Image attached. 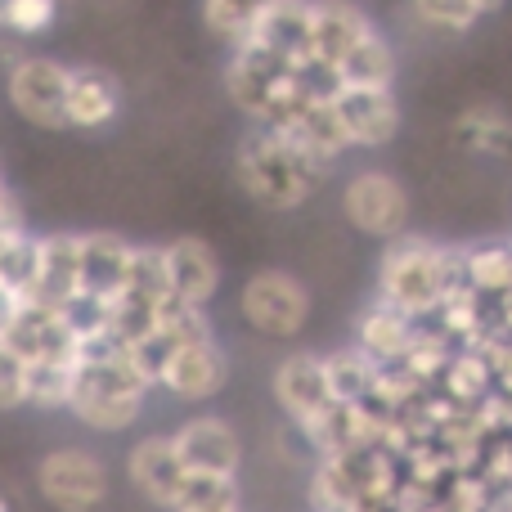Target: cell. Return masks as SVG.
I'll list each match as a JSON object with an SVG mask.
<instances>
[{"label":"cell","instance_id":"cell-1","mask_svg":"<svg viewBox=\"0 0 512 512\" xmlns=\"http://www.w3.org/2000/svg\"><path fill=\"white\" fill-rule=\"evenodd\" d=\"M153 391V373L140 355L113 333L90 337L77 346V387H72L68 414L99 436H117L144 418Z\"/></svg>","mask_w":512,"mask_h":512},{"label":"cell","instance_id":"cell-2","mask_svg":"<svg viewBox=\"0 0 512 512\" xmlns=\"http://www.w3.org/2000/svg\"><path fill=\"white\" fill-rule=\"evenodd\" d=\"M234 180L252 198L256 207L270 212H297L324 189L328 162L310 158L301 144H292L288 135H274L252 126L239 144H234Z\"/></svg>","mask_w":512,"mask_h":512},{"label":"cell","instance_id":"cell-3","mask_svg":"<svg viewBox=\"0 0 512 512\" xmlns=\"http://www.w3.org/2000/svg\"><path fill=\"white\" fill-rule=\"evenodd\" d=\"M373 279H378L373 297L391 301L414 319H432L445 292L463 283V248L459 243H432L423 234H400V239L382 243Z\"/></svg>","mask_w":512,"mask_h":512},{"label":"cell","instance_id":"cell-4","mask_svg":"<svg viewBox=\"0 0 512 512\" xmlns=\"http://www.w3.org/2000/svg\"><path fill=\"white\" fill-rule=\"evenodd\" d=\"M310 310H315V297H310L306 279L283 265H261L239 288V319L265 342L301 337V328L310 324Z\"/></svg>","mask_w":512,"mask_h":512},{"label":"cell","instance_id":"cell-5","mask_svg":"<svg viewBox=\"0 0 512 512\" xmlns=\"http://www.w3.org/2000/svg\"><path fill=\"white\" fill-rule=\"evenodd\" d=\"M337 207H342V221L351 225L364 239L391 243L409 230V189L396 171L387 167H360L342 180V194H337Z\"/></svg>","mask_w":512,"mask_h":512},{"label":"cell","instance_id":"cell-6","mask_svg":"<svg viewBox=\"0 0 512 512\" xmlns=\"http://www.w3.org/2000/svg\"><path fill=\"white\" fill-rule=\"evenodd\" d=\"M68 68L50 54H18L5 68V99L36 131H68Z\"/></svg>","mask_w":512,"mask_h":512},{"label":"cell","instance_id":"cell-7","mask_svg":"<svg viewBox=\"0 0 512 512\" xmlns=\"http://www.w3.org/2000/svg\"><path fill=\"white\" fill-rule=\"evenodd\" d=\"M36 495L54 512H95L108 499V463L86 445H54L36 463Z\"/></svg>","mask_w":512,"mask_h":512},{"label":"cell","instance_id":"cell-8","mask_svg":"<svg viewBox=\"0 0 512 512\" xmlns=\"http://www.w3.org/2000/svg\"><path fill=\"white\" fill-rule=\"evenodd\" d=\"M270 391L279 414L310 436L328 414H333V387H328V360L319 351H288L270 373Z\"/></svg>","mask_w":512,"mask_h":512},{"label":"cell","instance_id":"cell-9","mask_svg":"<svg viewBox=\"0 0 512 512\" xmlns=\"http://www.w3.org/2000/svg\"><path fill=\"white\" fill-rule=\"evenodd\" d=\"M230 382V355H225L221 337L203 333L189 342H171L158 364V387L167 396L185 400V405H207L216 400Z\"/></svg>","mask_w":512,"mask_h":512},{"label":"cell","instance_id":"cell-10","mask_svg":"<svg viewBox=\"0 0 512 512\" xmlns=\"http://www.w3.org/2000/svg\"><path fill=\"white\" fill-rule=\"evenodd\" d=\"M180 450L189 477H221V481H239L243 468V436L230 418L221 414H194L171 432Z\"/></svg>","mask_w":512,"mask_h":512},{"label":"cell","instance_id":"cell-11","mask_svg":"<svg viewBox=\"0 0 512 512\" xmlns=\"http://www.w3.org/2000/svg\"><path fill=\"white\" fill-rule=\"evenodd\" d=\"M126 481H131V490L149 508H162V512L180 508L189 472H185V463H180V450H176V441H171V432H149L126 450Z\"/></svg>","mask_w":512,"mask_h":512},{"label":"cell","instance_id":"cell-12","mask_svg":"<svg viewBox=\"0 0 512 512\" xmlns=\"http://www.w3.org/2000/svg\"><path fill=\"white\" fill-rule=\"evenodd\" d=\"M351 149H387L405 126L396 86H342L333 95Z\"/></svg>","mask_w":512,"mask_h":512},{"label":"cell","instance_id":"cell-13","mask_svg":"<svg viewBox=\"0 0 512 512\" xmlns=\"http://www.w3.org/2000/svg\"><path fill=\"white\" fill-rule=\"evenodd\" d=\"M81 288V230H50L36 234V265L27 301L63 310Z\"/></svg>","mask_w":512,"mask_h":512},{"label":"cell","instance_id":"cell-14","mask_svg":"<svg viewBox=\"0 0 512 512\" xmlns=\"http://www.w3.org/2000/svg\"><path fill=\"white\" fill-rule=\"evenodd\" d=\"M162 270H167V288L171 297L189 301V306H212L221 292V256L207 239L198 234H176L162 243Z\"/></svg>","mask_w":512,"mask_h":512},{"label":"cell","instance_id":"cell-15","mask_svg":"<svg viewBox=\"0 0 512 512\" xmlns=\"http://www.w3.org/2000/svg\"><path fill=\"white\" fill-rule=\"evenodd\" d=\"M5 342L23 355V364L77 360V333L68 328L63 310L41 306V301H18L14 319L5 324Z\"/></svg>","mask_w":512,"mask_h":512},{"label":"cell","instance_id":"cell-16","mask_svg":"<svg viewBox=\"0 0 512 512\" xmlns=\"http://www.w3.org/2000/svg\"><path fill=\"white\" fill-rule=\"evenodd\" d=\"M122 117V81L99 63L68 68V131H108Z\"/></svg>","mask_w":512,"mask_h":512},{"label":"cell","instance_id":"cell-17","mask_svg":"<svg viewBox=\"0 0 512 512\" xmlns=\"http://www.w3.org/2000/svg\"><path fill=\"white\" fill-rule=\"evenodd\" d=\"M288 72L292 68L270 59L261 45L243 41L239 50H230V59H225V95H230V104L239 108L248 122H256V117L270 108L274 90H279V81L288 77Z\"/></svg>","mask_w":512,"mask_h":512},{"label":"cell","instance_id":"cell-18","mask_svg":"<svg viewBox=\"0 0 512 512\" xmlns=\"http://www.w3.org/2000/svg\"><path fill=\"white\" fill-rule=\"evenodd\" d=\"M310 27H315V0H274L265 9V18L256 23L252 45H261L270 59L297 72L315 59L310 54Z\"/></svg>","mask_w":512,"mask_h":512},{"label":"cell","instance_id":"cell-19","mask_svg":"<svg viewBox=\"0 0 512 512\" xmlns=\"http://www.w3.org/2000/svg\"><path fill=\"white\" fill-rule=\"evenodd\" d=\"M274 135H288L292 144H301L310 158L328 162V167H333V162H342L346 153H351V140H346V126H342V117H337L333 95L301 99V104L292 108V117Z\"/></svg>","mask_w":512,"mask_h":512},{"label":"cell","instance_id":"cell-20","mask_svg":"<svg viewBox=\"0 0 512 512\" xmlns=\"http://www.w3.org/2000/svg\"><path fill=\"white\" fill-rule=\"evenodd\" d=\"M373 18L355 0H315V27H310V54L324 68H337L364 36L373 32Z\"/></svg>","mask_w":512,"mask_h":512},{"label":"cell","instance_id":"cell-21","mask_svg":"<svg viewBox=\"0 0 512 512\" xmlns=\"http://www.w3.org/2000/svg\"><path fill=\"white\" fill-rule=\"evenodd\" d=\"M135 248L140 243H131L117 230H81V288L113 301L131 274Z\"/></svg>","mask_w":512,"mask_h":512},{"label":"cell","instance_id":"cell-22","mask_svg":"<svg viewBox=\"0 0 512 512\" xmlns=\"http://www.w3.org/2000/svg\"><path fill=\"white\" fill-rule=\"evenodd\" d=\"M418 324H423V319H414L400 306H391V301L373 297L369 306L355 315V346H360L373 364H400V355H405Z\"/></svg>","mask_w":512,"mask_h":512},{"label":"cell","instance_id":"cell-23","mask_svg":"<svg viewBox=\"0 0 512 512\" xmlns=\"http://www.w3.org/2000/svg\"><path fill=\"white\" fill-rule=\"evenodd\" d=\"M337 86H396L400 77V59H396V45L382 27H373L351 54L333 68Z\"/></svg>","mask_w":512,"mask_h":512},{"label":"cell","instance_id":"cell-24","mask_svg":"<svg viewBox=\"0 0 512 512\" xmlns=\"http://www.w3.org/2000/svg\"><path fill=\"white\" fill-rule=\"evenodd\" d=\"M274 0H198V14L212 41H221L225 50H239L243 41H252L256 23L265 18Z\"/></svg>","mask_w":512,"mask_h":512},{"label":"cell","instance_id":"cell-25","mask_svg":"<svg viewBox=\"0 0 512 512\" xmlns=\"http://www.w3.org/2000/svg\"><path fill=\"white\" fill-rule=\"evenodd\" d=\"M463 283L486 301L512 292V243H468L463 248Z\"/></svg>","mask_w":512,"mask_h":512},{"label":"cell","instance_id":"cell-26","mask_svg":"<svg viewBox=\"0 0 512 512\" xmlns=\"http://www.w3.org/2000/svg\"><path fill=\"white\" fill-rule=\"evenodd\" d=\"M324 360H328V387H333L337 405H369L382 364H373L360 346H342V351L324 355Z\"/></svg>","mask_w":512,"mask_h":512},{"label":"cell","instance_id":"cell-27","mask_svg":"<svg viewBox=\"0 0 512 512\" xmlns=\"http://www.w3.org/2000/svg\"><path fill=\"white\" fill-rule=\"evenodd\" d=\"M454 135H459L463 149L481 153V158H504V153H512V122L499 108H468V113H459Z\"/></svg>","mask_w":512,"mask_h":512},{"label":"cell","instance_id":"cell-28","mask_svg":"<svg viewBox=\"0 0 512 512\" xmlns=\"http://www.w3.org/2000/svg\"><path fill=\"white\" fill-rule=\"evenodd\" d=\"M72 387H77V360H41V364H27V405L32 409H63L68 414V400Z\"/></svg>","mask_w":512,"mask_h":512},{"label":"cell","instance_id":"cell-29","mask_svg":"<svg viewBox=\"0 0 512 512\" xmlns=\"http://www.w3.org/2000/svg\"><path fill=\"white\" fill-rule=\"evenodd\" d=\"M414 18L427 27V32H441V36H463L481 23V9L472 0H409Z\"/></svg>","mask_w":512,"mask_h":512},{"label":"cell","instance_id":"cell-30","mask_svg":"<svg viewBox=\"0 0 512 512\" xmlns=\"http://www.w3.org/2000/svg\"><path fill=\"white\" fill-rule=\"evenodd\" d=\"M176 512H248L243 508V490L239 481H221V477H189L185 499Z\"/></svg>","mask_w":512,"mask_h":512},{"label":"cell","instance_id":"cell-31","mask_svg":"<svg viewBox=\"0 0 512 512\" xmlns=\"http://www.w3.org/2000/svg\"><path fill=\"white\" fill-rule=\"evenodd\" d=\"M54 18H59V0H9L5 18H0V32L41 36L54 27Z\"/></svg>","mask_w":512,"mask_h":512},{"label":"cell","instance_id":"cell-32","mask_svg":"<svg viewBox=\"0 0 512 512\" xmlns=\"http://www.w3.org/2000/svg\"><path fill=\"white\" fill-rule=\"evenodd\" d=\"M27 409V364L0 333V414Z\"/></svg>","mask_w":512,"mask_h":512},{"label":"cell","instance_id":"cell-33","mask_svg":"<svg viewBox=\"0 0 512 512\" xmlns=\"http://www.w3.org/2000/svg\"><path fill=\"white\" fill-rule=\"evenodd\" d=\"M23 207H18V194L9 189L5 171H0V230H23Z\"/></svg>","mask_w":512,"mask_h":512},{"label":"cell","instance_id":"cell-34","mask_svg":"<svg viewBox=\"0 0 512 512\" xmlns=\"http://www.w3.org/2000/svg\"><path fill=\"white\" fill-rule=\"evenodd\" d=\"M18 301H23V297H18L14 288H5V283H0V333H5V324H9V319H14Z\"/></svg>","mask_w":512,"mask_h":512},{"label":"cell","instance_id":"cell-35","mask_svg":"<svg viewBox=\"0 0 512 512\" xmlns=\"http://www.w3.org/2000/svg\"><path fill=\"white\" fill-rule=\"evenodd\" d=\"M472 5H477V9H481V18H486V14H499V9H504L508 0H472Z\"/></svg>","mask_w":512,"mask_h":512},{"label":"cell","instance_id":"cell-36","mask_svg":"<svg viewBox=\"0 0 512 512\" xmlns=\"http://www.w3.org/2000/svg\"><path fill=\"white\" fill-rule=\"evenodd\" d=\"M0 512H9V499L5 495H0Z\"/></svg>","mask_w":512,"mask_h":512},{"label":"cell","instance_id":"cell-37","mask_svg":"<svg viewBox=\"0 0 512 512\" xmlns=\"http://www.w3.org/2000/svg\"><path fill=\"white\" fill-rule=\"evenodd\" d=\"M5 9H9V0H0V18H5Z\"/></svg>","mask_w":512,"mask_h":512}]
</instances>
